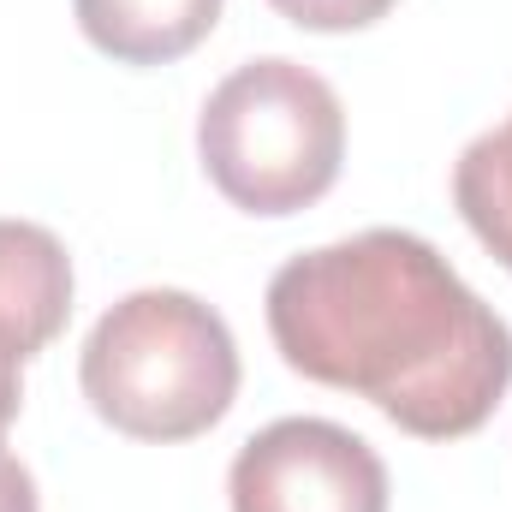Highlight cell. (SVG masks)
<instances>
[{
	"mask_svg": "<svg viewBox=\"0 0 512 512\" xmlns=\"http://www.w3.org/2000/svg\"><path fill=\"white\" fill-rule=\"evenodd\" d=\"M268 334L304 382L370 399L417 441L477 435L512 387V328L399 227L292 256L268 280Z\"/></svg>",
	"mask_w": 512,
	"mask_h": 512,
	"instance_id": "obj_1",
	"label": "cell"
},
{
	"mask_svg": "<svg viewBox=\"0 0 512 512\" xmlns=\"http://www.w3.org/2000/svg\"><path fill=\"white\" fill-rule=\"evenodd\" d=\"M78 382L90 411L131 441L209 435L239 399L233 328L179 286L120 298L84 340Z\"/></svg>",
	"mask_w": 512,
	"mask_h": 512,
	"instance_id": "obj_2",
	"label": "cell"
},
{
	"mask_svg": "<svg viewBox=\"0 0 512 512\" xmlns=\"http://www.w3.org/2000/svg\"><path fill=\"white\" fill-rule=\"evenodd\" d=\"M197 155L233 209L280 221L334 191L346 161V108L310 66L280 54L251 60L209 90L197 114Z\"/></svg>",
	"mask_w": 512,
	"mask_h": 512,
	"instance_id": "obj_3",
	"label": "cell"
},
{
	"mask_svg": "<svg viewBox=\"0 0 512 512\" xmlns=\"http://www.w3.org/2000/svg\"><path fill=\"white\" fill-rule=\"evenodd\" d=\"M233 512H387L382 453L328 417L256 429L227 471Z\"/></svg>",
	"mask_w": 512,
	"mask_h": 512,
	"instance_id": "obj_4",
	"label": "cell"
},
{
	"mask_svg": "<svg viewBox=\"0 0 512 512\" xmlns=\"http://www.w3.org/2000/svg\"><path fill=\"white\" fill-rule=\"evenodd\" d=\"M72 316V256L36 221H0V358L24 364Z\"/></svg>",
	"mask_w": 512,
	"mask_h": 512,
	"instance_id": "obj_5",
	"label": "cell"
},
{
	"mask_svg": "<svg viewBox=\"0 0 512 512\" xmlns=\"http://www.w3.org/2000/svg\"><path fill=\"white\" fill-rule=\"evenodd\" d=\"M227 0H72L78 30L120 66L185 60L215 24Z\"/></svg>",
	"mask_w": 512,
	"mask_h": 512,
	"instance_id": "obj_6",
	"label": "cell"
},
{
	"mask_svg": "<svg viewBox=\"0 0 512 512\" xmlns=\"http://www.w3.org/2000/svg\"><path fill=\"white\" fill-rule=\"evenodd\" d=\"M453 209L477 233V245L512 274V114L483 131L453 167Z\"/></svg>",
	"mask_w": 512,
	"mask_h": 512,
	"instance_id": "obj_7",
	"label": "cell"
},
{
	"mask_svg": "<svg viewBox=\"0 0 512 512\" xmlns=\"http://www.w3.org/2000/svg\"><path fill=\"white\" fill-rule=\"evenodd\" d=\"M286 24L298 30H322V36H346V30H370L376 18H387L399 0H268Z\"/></svg>",
	"mask_w": 512,
	"mask_h": 512,
	"instance_id": "obj_8",
	"label": "cell"
},
{
	"mask_svg": "<svg viewBox=\"0 0 512 512\" xmlns=\"http://www.w3.org/2000/svg\"><path fill=\"white\" fill-rule=\"evenodd\" d=\"M0 512H42L36 507V477L6 447H0Z\"/></svg>",
	"mask_w": 512,
	"mask_h": 512,
	"instance_id": "obj_9",
	"label": "cell"
},
{
	"mask_svg": "<svg viewBox=\"0 0 512 512\" xmlns=\"http://www.w3.org/2000/svg\"><path fill=\"white\" fill-rule=\"evenodd\" d=\"M18 405H24L18 364H12V358H0V441H6V429H12V417H18Z\"/></svg>",
	"mask_w": 512,
	"mask_h": 512,
	"instance_id": "obj_10",
	"label": "cell"
}]
</instances>
